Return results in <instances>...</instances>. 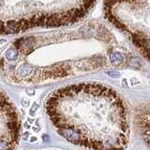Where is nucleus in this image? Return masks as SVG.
<instances>
[{"label": "nucleus", "mask_w": 150, "mask_h": 150, "mask_svg": "<svg viewBox=\"0 0 150 150\" xmlns=\"http://www.w3.org/2000/svg\"><path fill=\"white\" fill-rule=\"evenodd\" d=\"M21 133V122L15 106L0 88V150H14Z\"/></svg>", "instance_id": "nucleus-2"}, {"label": "nucleus", "mask_w": 150, "mask_h": 150, "mask_svg": "<svg viewBox=\"0 0 150 150\" xmlns=\"http://www.w3.org/2000/svg\"><path fill=\"white\" fill-rule=\"evenodd\" d=\"M6 57L9 61H15L18 57V51L14 48L8 49L6 52Z\"/></svg>", "instance_id": "nucleus-4"}, {"label": "nucleus", "mask_w": 150, "mask_h": 150, "mask_svg": "<svg viewBox=\"0 0 150 150\" xmlns=\"http://www.w3.org/2000/svg\"><path fill=\"white\" fill-rule=\"evenodd\" d=\"M123 60H124L123 55L120 53H112L110 54V61L114 65H119L121 63H123Z\"/></svg>", "instance_id": "nucleus-3"}, {"label": "nucleus", "mask_w": 150, "mask_h": 150, "mask_svg": "<svg viewBox=\"0 0 150 150\" xmlns=\"http://www.w3.org/2000/svg\"><path fill=\"white\" fill-rule=\"evenodd\" d=\"M45 109L57 132L69 143L91 150H124L127 112L118 95L98 83H79L54 91Z\"/></svg>", "instance_id": "nucleus-1"}, {"label": "nucleus", "mask_w": 150, "mask_h": 150, "mask_svg": "<svg viewBox=\"0 0 150 150\" xmlns=\"http://www.w3.org/2000/svg\"><path fill=\"white\" fill-rule=\"evenodd\" d=\"M107 74L112 78H117L119 76V72H117V71H109V72H107Z\"/></svg>", "instance_id": "nucleus-5"}]
</instances>
